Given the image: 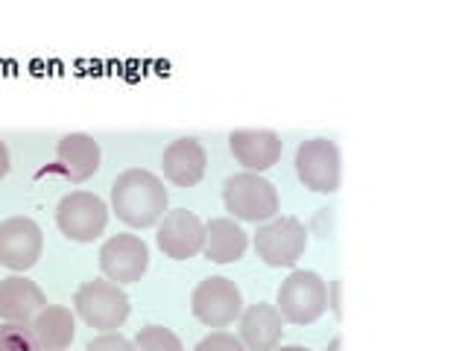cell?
Wrapping results in <instances>:
<instances>
[{
  "mask_svg": "<svg viewBox=\"0 0 468 351\" xmlns=\"http://www.w3.org/2000/svg\"><path fill=\"white\" fill-rule=\"evenodd\" d=\"M150 267V249L135 234H114L100 249V270L114 284H135Z\"/></svg>",
  "mask_w": 468,
  "mask_h": 351,
  "instance_id": "9c48e42d",
  "label": "cell"
},
{
  "mask_svg": "<svg viewBox=\"0 0 468 351\" xmlns=\"http://www.w3.org/2000/svg\"><path fill=\"white\" fill-rule=\"evenodd\" d=\"M161 167L165 176L179 187H194L208 167V155H205L202 144L197 138H179L173 141L165 155H161Z\"/></svg>",
  "mask_w": 468,
  "mask_h": 351,
  "instance_id": "9a60e30c",
  "label": "cell"
},
{
  "mask_svg": "<svg viewBox=\"0 0 468 351\" xmlns=\"http://www.w3.org/2000/svg\"><path fill=\"white\" fill-rule=\"evenodd\" d=\"M229 146L249 173H261L278 165L284 144L272 129H238L229 135Z\"/></svg>",
  "mask_w": 468,
  "mask_h": 351,
  "instance_id": "7c38bea8",
  "label": "cell"
},
{
  "mask_svg": "<svg viewBox=\"0 0 468 351\" xmlns=\"http://www.w3.org/2000/svg\"><path fill=\"white\" fill-rule=\"evenodd\" d=\"M56 170L70 182H85L100 170V144L85 132H70L56 144Z\"/></svg>",
  "mask_w": 468,
  "mask_h": 351,
  "instance_id": "5bb4252c",
  "label": "cell"
},
{
  "mask_svg": "<svg viewBox=\"0 0 468 351\" xmlns=\"http://www.w3.org/2000/svg\"><path fill=\"white\" fill-rule=\"evenodd\" d=\"M328 304L336 319H343V282L340 278H334L331 287H328Z\"/></svg>",
  "mask_w": 468,
  "mask_h": 351,
  "instance_id": "603a6c76",
  "label": "cell"
},
{
  "mask_svg": "<svg viewBox=\"0 0 468 351\" xmlns=\"http://www.w3.org/2000/svg\"><path fill=\"white\" fill-rule=\"evenodd\" d=\"M44 249V238L36 219L9 217L0 223V263L12 272H27L36 267Z\"/></svg>",
  "mask_w": 468,
  "mask_h": 351,
  "instance_id": "30bf717a",
  "label": "cell"
},
{
  "mask_svg": "<svg viewBox=\"0 0 468 351\" xmlns=\"http://www.w3.org/2000/svg\"><path fill=\"white\" fill-rule=\"evenodd\" d=\"M249 246L246 231L229 217H214L205 226V238H202V252L214 263H234L240 261Z\"/></svg>",
  "mask_w": 468,
  "mask_h": 351,
  "instance_id": "e0dca14e",
  "label": "cell"
},
{
  "mask_svg": "<svg viewBox=\"0 0 468 351\" xmlns=\"http://www.w3.org/2000/svg\"><path fill=\"white\" fill-rule=\"evenodd\" d=\"M85 351H135V346H132L123 334L106 331V334L94 336V340L85 346Z\"/></svg>",
  "mask_w": 468,
  "mask_h": 351,
  "instance_id": "7402d4cb",
  "label": "cell"
},
{
  "mask_svg": "<svg viewBox=\"0 0 468 351\" xmlns=\"http://www.w3.org/2000/svg\"><path fill=\"white\" fill-rule=\"evenodd\" d=\"M112 208L126 226L150 229L167 211V187L150 170H123L112 185Z\"/></svg>",
  "mask_w": 468,
  "mask_h": 351,
  "instance_id": "6da1fadb",
  "label": "cell"
},
{
  "mask_svg": "<svg viewBox=\"0 0 468 351\" xmlns=\"http://www.w3.org/2000/svg\"><path fill=\"white\" fill-rule=\"evenodd\" d=\"M275 351H311V348H304V346H282V348H275Z\"/></svg>",
  "mask_w": 468,
  "mask_h": 351,
  "instance_id": "484cf974",
  "label": "cell"
},
{
  "mask_svg": "<svg viewBox=\"0 0 468 351\" xmlns=\"http://www.w3.org/2000/svg\"><path fill=\"white\" fill-rule=\"evenodd\" d=\"M158 249L173 261H187L202 252L205 226L194 211H167L158 223Z\"/></svg>",
  "mask_w": 468,
  "mask_h": 351,
  "instance_id": "8fae6325",
  "label": "cell"
},
{
  "mask_svg": "<svg viewBox=\"0 0 468 351\" xmlns=\"http://www.w3.org/2000/svg\"><path fill=\"white\" fill-rule=\"evenodd\" d=\"M328 351H343V336H334V340L328 343Z\"/></svg>",
  "mask_w": 468,
  "mask_h": 351,
  "instance_id": "d4e9b609",
  "label": "cell"
},
{
  "mask_svg": "<svg viewBox=\"0 0 468 351\" xmlns=\"http://www.w3.org/2000/svg\"><path fill=\"white\" fill-rule=\"evenodd\" d=\"M56 223L62 229L65 238L77 240V243H91L106 231L109 208L97 194L77 190V194H68V197H62V202H58Z\"/></svg>",
  "mask_w": 468,
  "mask_h": 351,
  "instance_id": "52a82bcc",
  "label": "cell"
},
{
  "mask_svg": "<svg viewBox=\"0 0 468 351\" xmlns=\"http://www.w3.org/2000/svg\"><path fill=\"white\" fill-rule=\"evenodd\" d=\"M194 351H246V346L234 334L214 331V334L205 336V340H199Z\"/></svg>",
  "mask_w": 468,
  "mask_h": 351,
  "instance_id": "44dd1931",
  "label": "cell"
},
{
  "mask_svg": "<svg viewBox=\"0 0 468 351\" xmlns=\"http://www.w3.org/2000/svg\"><path fill=\"white\" fill-rule=\"evenodd\" d=\"M284 334V319L275 304H252L240 314V336L246 351H275Z\"/></svg>",
  "mask_w": 468,
  "mask_h": 351,
  "instance_id": "4fadbf2b",
  "label": "cell"
},
{
  "mask_svg": "<svg viewBox=\"0 0 468 351\" xmlns=\"http://www.w3.org/2000/svg\"><path fill=\"white\" fill-rule=\"evenodd\" d=\"M29 331L38 340L41 351H65L73 343V334H77V322L73 314L62 304H48L33 316L29 322Z\"/></svg>",
  "mask_w": 468,
  "mask_h": 351,
  "instance_id": "ac0fdd59",
  "label": "cell"
},
{
  "mask_svg": "<svg viewBox=\"0 0 468 351\" xmlns=\"http://www.w3.org/2000/svg\"><path fill=\"white\" fill-rule=\"evenodd\" d=\"M328 311V284L314 270H296L278 287V314L292 325H311Z\"/></svg>",
  "mask_w": 468,
  "mask_h": 351,
  "instance_id": "7a4b0ae2",
  "label": "cell"
},
{
  "mask_svg": "<svg viewBox=\"0 0 468 351\" xmlns=\"http://www.w3.org/2000/svg\"><path fill=\"white\" fill-rule=\"evenodd\" d=\"M190 311L208 328H226L243 314V296L231 278L211 275L197 284L190 296Z\"/></svg>",
  "mask_w": 468,
  "mask_h": 351,
  "instance_id": "5b68a950",
  "label": "cell"
},
{
  "mask_svg": "<svg viewBox=\"0 0 468 351\" xmlns=\"http://www.w3.org/2000/svg\"><path fill=\"white\" fill-rule=\"evenodd\" d=\"M77 314L97 331H117L129 316V296L114 282H85L77 296Z\"/></svg>",
  "mask_w": 468,
  "mask_h": 351,
  "instance_id": "277c9868",
  "label": "cell"
},
{
  "mask_svg": "<svg viewBox=\"0 0 468 351\" xmlns=\"http://www.w3.org/2000/svg\"><path fill=\"white\" fill-rule=\"evenodd\" d=\"M132 346H135V351H185L179 336H176L170 328H161V325L141 328Z\"/></svg>",
  "mask_w": 468,
  "mask_h": 351,
  "instance_id": "d6986e66",
  "label": "cell"
},
{
  "mask_svg": "<svg viewBox=\"0 0 468 351\" xmlns=\"http://www.w3.org/2000/svg\"><path fill=\"white\" fill-rule=\"evenodd\" d=\"M0 351H41L38 340L24 322H4L0 325Z\"/></svg>",
  "mask_w": 468,
  "mask_h": 351,
  "instance_id": "ffe728a7",
  "label": "cell"
},
{
  "mask_svg": "<svg viewBox=\"0 0 468 351\" xmlns=\"http://www.w3.org/2000/svg\"><path fill=\"white\" fill-rule=\"evenodd\" d=\"M9 173V150H6V144L0 141V179Z\"/></svg>",
  "mask_w": 468,
  "mask_h": 351,
  "instance_id": "cb8c5ba5",
  "label": "cell"
},
{
  "mask_svg": "<svg viewBox=\"0 0 468 351\" xmlns=\"http://www.w3.org/2000/svg\"><path fill=\"white\" fill-rule=\"evenodd\" d=\"M223 202L226 211L246 223H261L278 214V190L258 173H238L226 179L223 185Z\"/></svg>",
  "mask_w": 468,
  "mask_h": 351,
  "instance_id": "3957f363",
  "label": "cell"
},
{
  "mask_svg": "<svg viewBox=\"0 0 468 351\" xmlns=\"http://www.w3.org/2000/svg\"><path fill=\"white\" fill-rule=\"evenodd\" d=\"M296 173L304 182V187L316 190V194H334L340 187L343 161L340 146L331 138H311L296 150Z\"/></svg>",
  "mask_w": 468,
  "mask_h": 351,
  "instance_id": "ba28073f",
  "label": "cell"
},
{
  "mask_svg": "<svg viewBox=\"0 0 468 351\" xmlns=\"http://www.w3.org/2000/svg\"><path fill=\"white\" fill-rule=\"evenodd\" d=\"M41 307H48V299L36 282L24 275H9L0 282V319L4 322H24L27 325Z\"/></svg>",
  "mask_w": 468,
  "mask_h": 351,
  "instance_id": "2e32d148",
  "label": "cell"
},
{
  "mask_svg": "<svg viewBox=\"0 0 468 351\" xmlns=\"http://www.w3.org/2000/svg\"><path fill=\"white\" fill-rule=\"evenodd\" d=\"M307 249V229L296 217H275L255 234V252L267 267H292Z\"/></svg>",
  "mask_w": 468,
  "mask_h": 351,
  "instance_id": "8992f818",
  "label": "cell"
}]
</instances>
